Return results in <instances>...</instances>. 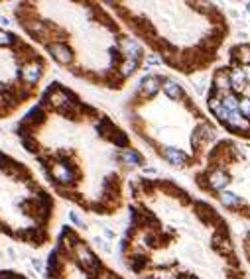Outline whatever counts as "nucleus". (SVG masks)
<instances>
[{"label":"nucleus","mask_w":250,"mask_h":279,"mask_svg":"<svg viewBox=\"0 0 250 279\" xmlns=\"http://www.w3.org/2000/svg\"><path fill=\"white\" fill-rule=\"evenodd\" d=\"M45 50L47 53L52 55L59 65H71L75 59V53L71 50V45L63 39H54V41H47L45 43Z\"/></svg>","instance_id":"f03ea898"},{"label":"nucleus","mask_w":250,"mask_h":279,"mask_svg":"<svg viewBox=\"0 0 250 279\" xmlns=\"http://www.w3.org/2000/svg\"><path fill=\"white\" fill-rule=\"evenodd\" d=\"M0 24H4V26H8V24H10V20H8L6 16H2V14H0Z\"/></svg>","instance_id":"6e6552de"},{"label":"nucleus","mask_w":250,"mask_h":279,"mask_svg":"<svg viewBox=\"0 0 250 279\" xmlns=\"http://www.w3.org/2000/svg\"><path fill=\"white\" fill-rule=\"evenodd\" d=\"M120 159L128 165H142L144 163V156L138 150H124L120 152Z\"/></svg>","instance_id":"20e7f679"},{"label":"nucleus","mask_w":250,"mask_h":279,"mask_svg":"<svg viewBox=\"0 0 250 279\" xmlns=\"http://www.w3.org/2000/svg\"><path fill=\"white\" fill-rule=\"evenodd\" d=\"M43 67H45V65H43L41 57L22 63V67H20V81H22V85L34 88V87L39 83L41 75H43Z\"/></svg>","instance_id":"f257e3e1"},{"label":"nucleus","mask_w":250,"mask_h":279,"mask_svg":"<svg viewBox=\"0 0 250 279\" xmlns=\"http://www.w3.org/2000/svg\"><path fill=\"white\" fill-rule=\"evenodd\" d=\"M105 236H107V238H115V234H113L111 230H107V228H105Z\"/></svg>","instance_id":"1a4fd4ad"},{"label":"nucleus","mask_w":250,"mask_h":279,"mask_svg":"<svg viewBox=\"0 0 250 279\" xmlns=\"http://www.w3.org/2000/svg\"><path fill=\"white\" fill-rule=\"evenodd\" d=\"M69 218H71V220H73V222H75V224H77L79 228H85V222L81 220V216H79V214H77L75 210H73V212H69Z\"/></svg>","instance_id":"423d86ee"},{"label":"nucleus","mask_w":250,"mask_h":279,"mask_svg":"<svg viewBox=\"0 0 250 279\" xmlns=\"http://www.w3.org/2000/svg\"><path fill=\"white\" fill-rule=\"evenodd\" d=\"M160 87H162V77H158V75H148V77H144V79L140 81V97H142V99H152L156 92H158Z\"/></svg>","instance_id":"7ed1b4c3"},{"label":"nucleus","mask_w":250,"mask_h":279,"mask_svg":"<svg viewBox=\"0 0 250 279\" xmlns=\"http://www.w3.org/2000/svg\"><path fill=\"white\" fill-rule=\"evenodd\" d=\"M18 41V37L6 30H0V48H14V43Z\"/></svg>","instance_id":"39448f33"},{"label":"nucleus","mask_w":250,"mask_h":279,"mask_svg":"<svg viewBox=\"0 0 250 279\" xmlns=\"http://www.w3.org/2000/svg\"><path fill=\"white\" fill-rule=\"evenodd\" d=\"M32 265H34L38 271H43V267H41V262H39L38 258H34V260H32Z\"/></svg>","instance_id":"0eeeda50"}]
</instances>
